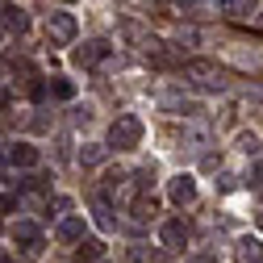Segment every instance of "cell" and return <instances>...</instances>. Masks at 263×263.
Returning <instances> with one entry per match:
<instances>
[{
	"mask_svg": "<svg viewBox=\"0 0 263 263\" xmlns=\"http://www.w3.org/2000/svg\"><path fill=\"white\" fill-rule=\"evenodd\" d=\"M184 80H192L201 92H226V71L217 67V63H209V59H192V63H184Z\"/></svg>",
	"mask_w": 263,
	"mask_h": 263,
	"instance_id": "6da1fadb",
	"label": "cell"
},
{
	"mask_svg": "<svg viewBox=\"0 0 263 263\" xmlns=\"http://www.w3.org/2000/svg\"><path fill=\"white\" fill-rule=\"evenodd\" d=\"M142 142V121L134 113H121L113 125H109V146L113 151H134Z\"/></svg>",
	"mask_w": 263,
	"mask_h": 263,
	"instance_id": "7a4b0ae2",
	"label": "cell"
},
{
	"mask_svg": "<svg viewBox=\"0 0 263 263\" xmlns=\"http://www.w3.org/2000/svg\"><path fill=\"white\" fill-rule=\"evenodd\" d=\"M159 242H163V251H180L188 242V221L184 217H167L159 226Z\"/></svg>",
	"mask_w": 263,
	"mask_h": 263,
	"instance_id": "3957f363",
	"label": "cell"
},
{
	"mask_svg": "<svg viewBox=\"0 0 263 263\" xmlns=\"http://www.w3.org/2000/svg\"><path fill=\"white\" fill-rule=\"evenodd\" d=\"M13 242H21V255H42V234H38V226L34 221H17L13 226Z\"/></svg>",
	"mask_w": 263,
	"mask_h": 263,
	"instance_id": "277c9868",
	"label": "cell"
},
{
	"mask_svg": "<svg viewBox=\"0 0 263 263\" xmlns=\"http://www.w3.org/2000/svg\"><path fill=\"white\" fill-rule=\"evenodd\" d=\"M146 63H151V67H159V71H176V67H184L180 54H176L172 46H163V42H151V46H146Z\"/></svg>",
	"mask_w": 263,
	"mask_h": 263,
	"instance_id": "5b68a950",
	"label": "cell"
},
{
	"mask_svg": "<svg viewBox=\"0 0 263 263\" xmlns=\"http://www.w3.org/2000/svg\"><path fill=\"white\" fill-rule=\"evenodd\" d=\"M105 59H109V42L105 38H92V42L76 46V63L80 67H96V63H105Z\"/></svg>",
	"mask_w": 263,
	"mask_h": 263,
	"instance_id": "8992f818",
	"label": "cell"
},
{
	"mask_svg": "<svg viewBox=\"0 0 263 263\" xmlns=\"http://www.w3.org/2000/svg\"><path fill=\"white\" fill-rule=\"evenodd\" d=\"M46 34H50V42H71L76 38V17L71 13H50Z\"/></svg>",
	"mask_w": 263,
	"mask_h": 263,
	"instance_id": "52a82bcc",
	"label": "cell"
},
{
	"mask_svg": "<svg viewBox=\"0 0 263 263\" xmlns=\"http://www.w3.org/2000/svg\"><path fill=\"white\" fill-rule=\"evenodd\" d=\"M167 196H172V205H192L196 201V180L192 176H176L167 184Z\"/></svg>",
	"mask_w": 263,
	"mask_h": 263,
	"instance_id": "ba28073f",
	"label": "cell"
},
{
	"mask_svg": "<svg viewBox=\"0 0 263 263\" xmlns=\"http://www.w3.org/2000/svg\"><path fill=\"white\" fill-rule=\"evenodd\" d=\"M54 238L59 242H80L84 238V217H63L59 230H54Z\"/></svg>",
	"mask_w": 263,
	"mask_h": 263,
	"instance_id": "9c48e42d",
	"label": "cell"
},
{
	"mask_svg": "<svg viewBox=\"0 0 263 263\" xmlns=\"http://www.w3.org/2000/svg\"><path fill=\"white\" fill-rule=\"evenodd\" d=\"M105 255V242L101 238H80V247H76V263H96Z\"/></svg>",
	"mask_w": 263,
	"mask_h": 263,
	"instance_id": "30bf717a",
	"label": "cell"
},
{
	"mask_svg": "<svg viewBox=\"0 0 263 263\" xmlns=\"http://www.w3.org/2000/svg\"><path fill=\"white\" fill-rule=\"evenodd\" d=\"M9 163H13V167H34L38 151L29 146V142H17V146H9Z\"/></svg>",
	"mask_w": 263,
	"mask_h": 263,
	"instance_id": "8fae6325",
	"label": "cell"
},
{
	"mask_svg": "<svg viewBox=\"0 0 263 263\" xmlns=\"http://www.w3.org/2000/svg\"><path fill=\"white\" fill-rule=\"evenodd\" d=\"M92 217H96V226H101V230H113V226H117V221H113V213H109L105 192H96V196H92Z\"/></svg>",
	"mask_w": 263,
	"mask_h": 263,
	"instance_id": "7c38bea8",
	"label": "cell"
},
{
	"mask_svg": "<svg viewBox=\"0 0 263 263\" xmlns=\"http://www.w3.org/2000/svg\"><path fill=\"white\" fill-rule=\"evenodd\" d=\"M5 29H9V34H25V29H29L25 9H9V5H5Z\"/></svg>",
	"mask_w": 263,
	"mask_h": 263,
	"instance_id": "4fadbf2b",
	"label": "cell"
},
{
	"mask_svg": "<svg viewBox=\"0 0 263 263\" xmlns=\"http://www.w3.org/2000/svg\"><path fill=\"white\" fill-rule=\"evenodd\" d=\"M238 259H242V263H263V247L247 238V242H238Z\"/></svg>",
	"mask_w": 263,
	"mask_h": 263,
	"instance_id": "5bb4252c",
	"label": "cell"
},
{
	"mask_svg": "<svg viewBox=\"0 0 263 263\" xmlns=\"http://www.w3.org/2000/svg\"><path fill=\"white\" fill-rule=\"evenodd\" d=\"M155 217V201H151V196H138V201H134V221H151Z\"/></svg>",
	"mask_w": 263,
	"mask_h": 263,
	"instance_id": "9a60e30c",
	"label": "cell"
},
{
	"mask_svg": "<svg viewBox=\"0 0 263 263\" xmlns=\"http://www.w3.org/2000/svg\"><path fill=\"white\" fill-rule=\"evenodd\" d=\"M109 151H113V146H96V142H92V146H84V151H80V159H84V163H101Z\"/></svg>",
	"mask_w": 263,
	"mask_h": 263,
	"instance_id": "2e32d148",
	"label": "cell"
},
{
	"mask_svg": "<svg viewBox=\"0 0 263 263\" xmlns=\"http://www.w3.org/2000/svg\"><path fill=\"white\" fill-rule=\"evenodd\" d=\"M50 92L59 96V101H71V96H76V88H71V80H50Z\"/></svg>",
	"mask_w": 263,
	"mask_h": 263,
	"instance_id": "e0dca14e",
	"label": "cell"
},
{
	"mask_svg": "<svg viewBox=\"0 0 263 263\" xmlns=\"http://www.w3.org/2000/svg\"><path fill=\"white\" fill-rule=\"evenodd\" d=\"M21 188H25V192H46V176H25Z\"/></svg>",
	"mask_w": 263,
	"mask_h": 263,
	"instance_id": "ac0fdd59",
	"label": "cell"
},
{
	"mask_svg": "<svg viewBox=\"0 0 263 263\" xmlns=\"http://www.w3.org/2000/svg\"><path fill=\"white\" fill-rule=\"evenodd\" d=\"M259 0H234V17H251Z\"/></svg>",
	"mask_w": 263,
	"mask_h": 263,
	"instance_id": "d6986e66",
	"label": "cell"
},
{
	"mask_svg": "<svg viewBox=\"0 0 263 263\" xmlns=\"http://www.w3.org/2000/svg\"><path fill=\"white\" fill-rule=\"evenodd\" d=\"M238 146H242L247 155H259V138H255V134H242V138H238Z\"/></svg>",
	"mask_w": 263,
	"mask_h": 263,
	"instance_id": "ffe728a7",
	"label": "cell"
},
{
	"mask_svg": "<svg viewBox=\"0 0 263 263\" xmlns=\"http://www.w3.org/2000/svg\"><path fill=\"white\" fill-rule=\"evenodd\" d=\"M134 184H138V188H151V184H155V167H142V172L134 176Z\"/></svg>",
	"mask_w": 263,
	"mask_h": 263,
	"instance_id": "44dd1931",
	"label": "cell"
},
{
	"mask_svg": "<svg viewBox=\"0 0 263 263\" xmlns=\"http://www.w3.org/2000/svg\"><path fill=\"white\" fill-rule=\"evenodd\" d=\"M46 209H54V213H67V209H71V201H67V196H54V201H50Z\"/></svg>",
	"mask_w": 263,
	"mask_h": 263,
	"instance_id": "7402d4cb",
	"label": "cell"
},
{
	"mask_svg": "<svg viewBox=\"0 0 263 263\" xmlns=\"http://www.w3.org/2000/svg\"><path fill=\"white\" fill-rule=\"evenodd\" d=\"M251 184H255V188L263 184V159H259V163H255V167H251Z\"/></svg>",
	"mask_w": 263,
	"mask_h": 263,
	"instance_id": "603a6c76",
	"label": "cell"
},
{
	"mask_svg": "<svg viewBox=\"0 0 263 263\" xmlns=\"http://www.w3.org/2000/svg\"><path fill=\"white\" fill-rule=\"evenodd\" d=\"M17 209V201H13V196H5V192H0V213H13Z\"/></svg>",
	"mask_w": 263,
	"mask_h": 263,
	"instance_id": "cb8c5ba5",
	"label": "cell"
},
{
	"mask_svg": "<svg viewBox=\"0 0 263 263\" xmlns=\"http://www.w3.org/2000/svg\"><path fill=\"white\" fill-rule=\"evenodd\" d=\"M217 9L221 13H234V0H217Z\"/></svg>",
	"mask_w": 263,
	"mask_h": 263,
	"instance_id": "d4e9b609",
	"label": "cell"
},
{
	"mask_svg": "<svg viewBox=\"0 0 263 263\" xmlns=\"http://www.w3.org/2000/svg\"><path fill=\"white\" fill-rule=\"evenodd\" d=\"M0 263H13V259H9V255H5V251H0Z\"/></svg>",
	"mask_w": 263,
	"mask_h": 263,
	"instance_id": "484cf974",
	"label": "cell"
},
{
	"mask_svg": "<svg viewBox=\"0 0 263 263\" xmlns=\"http://www.w3.org/2000/svg\"><path fill=\"white\" fill-rule=\"evenodd\" d=\"M192 263H213V259H192Z\"/></svg>",
	"mask_w": 263,
	"mask_h": 263,
	"instance_id": "4316f807",
	"label": "cell"
},
{
	"mask_svg": "<svg viewBox=\"0 0 263 263\" xmlns=\"http://www.w3.org/2000/svg\"><path fill=\"white\" fill-rule=\"evenodd\" d=\"M255 221H259V230H263V213H259V217H255Z\"/></svg>",
	"mask_w": 263,
	"mask_h": 263,
	"instance_id": "83f0119b",
	"label": "cell"
},
{
	"mask_svg": "<svg viewBox=\"0 0 263 263\" xmlns=\"http://www.w3.org/2000/svg\"><path fill=\"white\" fill-rule=\"evenodd\" d=\"M59 5H76V0H59Z\"/></svg>",
	"mask_w": 263,
	"mask_h": 263,
	"instance_id": "f1b7e54d",
	"label": "cell"
},
{
	"mask_svg": "<svg viewBox=\"0 0 263 263\" xmlns=\"http://www.w3.org/2000/svg\"><path fill=\"white\" fill-rule=\"evenodd\" d=\"M146 5H163V0H146Z\"/></svg>",
	"mask_w": 263,
	"mask_h": 263,
	"instance_id": "f546056e",
	"label": "cell"
},
{
	"mask_svg": "<svg viewBox=\"0 0 263 263\" xmlns=\"http://www.w3.org/2000/svg\"><path fill=\"white\" fill-rule=\"evenodd\" d=\"M0 13H5V0H0Z\"/></svg>",
	"mask_w": 263,
	"mask_h": 263,
	"instance_id": "4dcf8cb0",
	"label": "cell"
},
{
	"mask_svg": "<svg viewBox=\"0 0 263 263\" xmlns=\"http://www.w3.org/2000/svg\"><path fill=\"white\" fill-rule=\"evenodd\" d=\"M180 5H192V0H180Z\"/></svg>",
	"mask_w": 263,
	"mask_h": 263,
	"instance_id": "1f68e13d",
	"label": "cell"
},
{
	"mask_svg": "<svg viewBox=\"0 0 263 263\" xmlns=\"http://www.w3.org/2000/svg\"><path fill=\"white\" fill-rule=\"evenodd\" d=\"M259 192H263V184H259Z\"/></svg>",
	"mask_w": 263,
	"mask_h": 263,
	"instance_id": "d6a6232c",
	"label": "cell"
}]
</instances>
